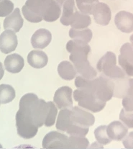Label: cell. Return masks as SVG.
<instances>
[{
    "instance_id": "obj_1",
    "label": "cell",
    "mask_w": 133,
    "mask_h": 149,
    "mask_svg": "<svg viewBox=\"0 0 133 149\" xmlns=\"http://www.w3.org/2000/svg\"><path fill=\"white\" fill-rule=\"evenodd\" d=\"M19 111L29 120L40 127L45 124L49 111L50 103L39 99L33 93L22 96L19 101Z\"/></svg>"
},
{
    "instance_id": "obj_2",
    "label": "cell",
    "mask_w": 133,
    "mask_h": 149,
    "mask_svg": "<svg viewBox=\"0 0 133 149\" xmlns=\"http://www.w3.org/2000/svg\"><path fill=\"white\" fill-rule=\"evenodd\" d=\"M75 85L78 89L88 91L104 102L114 97V82L104 76L93 79H88L78 76L76 78Z\"/></svg>"
},
{
    "instance_id": "obj_3",
    "label": "cell",
    "mask_w": 133,
    "mask_h": 149,
    "mask_svg": "<svg viewBox=\"0 0 133 149\" xmlns=\"http://www.w3.org/2000/svg\"><path fill=\"white\" fill-rule=\"evenodd\" d=\"M98 71L112 79H123L126 74L122 68L117 66V57L113 52L109 51L100 58L96 65Z\"/></svg>"
},
{
    "instance_id": "obj_4",
    "label": "cell",
    "mask_w": 133,
    "mask_h": 149,
    "mask_svg": "<svg viewBox=\"0 0 133 149\" xmlns=\"http://www.w3.org/2000/svg\"><path fill=\"white\" fill-rule=\"evenodd\" d=\"M49 3L50 0H27L22 8V14L30 22H41Z\"/></svg>"
},
{
    "instance_id": "obj_5",
    "label": "cell",
    "mask_w": 133,
    "mask_h": 149,
    "mask_svg": "<svg viewBox=\"0 0 133 149\" xmlns=\"http://www.w3.org/2000/svg\"><path fill=\"white\" fill-rule=\"evenodd\" d=\"M73 97L78 106L92 112H100L106 106V102L101 101L88 91L76 89L73 92Z\"/></svg>"
},
{
    "instance_id": "obj_6",
    "label": "cell",
    "mask_w": 133,
    "mask_h": 149,
    "mask_svg": "<svg viewBox=\"0 0 133 149\" xmlns=\"http://www.w3.org/2000/svg\"><path fill=\"white\" fill-rule=\"evenodd\" d=\"M69 59L73 63L80 76L88 79H93L97 76V72L90 64L87 54H71Z\"/></svg>"
},
{
    "instance_id": "obj_7",
    "label": "cell",
    "mask_w": 133,
    "mask_h": 149,
    "mask_svg": "<svg viewBox=\"0 0 133 149\" xmlns=\"http://www.w3.org/2000/svg\"><path fill=\"white\" fill-rule=\"evenodd\" d=\"M16 127L18 135L24 139L34 138L39 128L34 123L27 119L19 110L16 114Z\"/></svg>"
},
{
    "instance_id": "obj_8",
    "label": "cell",
    "mask_w": 133,
    "mask_h": 149,
    "mask_svg": "<svg viewBox=\"0 0 133 149\" xmlns=\"http://www.w3.org/2000/svg\"><path fill=\"white\" fill-rule=\"evenodd\" d=\"M43 148L69 149V137L57 131L50 132L43 138Z\"/></svg>"
},
{
    "instance_id": "obj_9",
    "label": "cell",
    "mask_w": 133,
    "mask_h": 149,
    "mask_svg": "<svg viewBox=\"0 0 133 149\" xmlns=\"http://www.w3.org/2000/svg\"><path fill=\"white\" fill-rule=\"evenodd\" d=\"M73 90L69 86H61L56 90L54 95L53 101L58 109L73 108Z\"/></svg>"
},
{
    "instance_id": "obj_10",
    "label": "cell",
    "mask_w": 133,
    "mask_h": 149,
    "mask_svg": "<svg viewBox=\"0 0 133 149\" xmlns=\"http://www.w3.org/2000/svg\"><path fill=\"white\" fill-rule=\"evenodd\" d=\"M71 120L72 124L90 127L94 124V116L90 112L84 110L78 107H74L71 112Z\"/></svg>"
},
{
    "instance_id": "obj_11",
    "label": "cell",
    "mask_w": 133,
    "mask_h": 149,
    "mask_svg": "<svg viewBox=\"0 0 133 149\" xmlns=\"http://www.w3.org/2000/svg\"><path fill=\"white\" fill-rule=\"evenodd\" d=\"M18 41L15 32L6 30L0 36V51L4 54H8L15 51Z\"/></svg>"
},
{
    "instance_id": "obj_12",
    "label": "cell",
    "mask_w": 133,
    "mask_h": 149,
    "mask_svg": "<svg viewBox=\"0 0 133 149\" xmlns=\"http://www.w3.org/2000/svg\"><path fill=\"white\" fill-rule=\"evenodd\" d=\"M94 18L98 25L106 26L109 25L112 17V12L109 7L105 3L99 2L94 9Z\"/></svg>"
},
{
    "instance_id": "obj_13",
    "label": "cell",
    "mask_w": 133,
    "mask_h": 149,
    "mask_svg": "<svg viewBox=\"0 0 133 149\" xmlns=\"http://www.w3.org/2000/svg\"><path fill=\"white\" fill-rule=\"evenodd\" d=\"M114 23L122 33H132L133 31V14L126 11L119 12L115 16Z\"/></svg>"
},
{
    "instance_id": "obj_14",
    "label": "cell",
    "mask_w": 133,
    "mask_h": 149,
    "mask_svg": "<svg viewBox=\"0 0 133 149\" xmlns=\"http://www.w3.org/2000/svg\"><path fill=\"white\" fill-rule=\"evenodd\" d=\"M52 40V35L46 29H38L31 38V44L36 49H44Z\"/></svg>"
},
{
    "instance_id": "obj_15",
    "label": "cell",
    "mask_w": 133,
    "mask_h": 149,
    "mask_svg": "<svg viewBox=\"0 0 133 149\" xmlns=\"http://www.w3.org/2000/svg\"><path fill=\"white\" fill-rule=\"evenodd\" d=\"M24 20L19 8H16L10 15L4 19L3 26L5 30H11L18 33L23 26Z\"/></svg>"
},
{
    "instance_id": "obj_16",
    "label": "cell",
    "mask_w": 133,
    "mask_h": 149,
    "mask_svg": "<svg viewBox=\"0 0 133 149\" xmlns=\"http://www.w3.org/2000/svg\"><path fill=\"white\" fill-rule=\"evenodd\" d=\"M108 136L114 141H122L128 133V127L120 121H114L107 127Z\"/></svg>"
},
{
    "instance_id": "obj_17",
    "label": "cell",
    "mask_w": 133,
    "mask_h": 149,
    "mask_svg": "<svg viewBox=\"0 0 133 149\" xmlns=\"http://www.w3.org/2000/svg\"><path fill=\"white\" fill-rule=\"evenodd\" d=\"M4 67L8 72L17 74L20 72L25 65L24 58L19 54L9 55L4 60Z\"/></svg>"
},
{
    "instance_id": "obj_18",
    "label": "cell",
    "mask_w": 133,
    "mask_h": 149,
    "mask_svg": "<svg viewBox=\"0 0 133 149\" xmlns=\"http://www.w3.org/2000/svg\"><path fill=\"white\" fill-rule=\"evenodd\" d=\"M48 58L43 51L34 50L30 51L28 56V63L35 68H43L47 65Z\"/></svg>"
},
{
    "instance_id": "obj_19",
    "label": "cell",
    "mask_w": 133,
    "mask_h": 149,
    "mask_svg": "<svg viewBox=\"0 0 133 149\" xmlns=\"http://www.w3.org/2000/svg\"><path fill=\"white\" fill-rule=\"evenodd\" d=\"M58 72L63 79L67 81L73 79L77 75V71L75 66L70 61H67L60 62L58 66Z\"/></svg>"
},
{
    "instance_id": "obj_20",
    "label": "cell",
    "mask_w": 133,
    "mask_h": 149,
    "mask_svg": "<svg viewBox=\"0 0 133 149\" xmlns=\"http://www.w3.org/2000/svg\"><path fill=\"white\" fill-rule=\"evenodd\" d=\"M62 7H63V11L60 17V22L63 25L69 26L71 25L74 14L76 11L75 7V1L74 0H68L63 4Z\"/></svg>"
},
{
    "instance_id": "obj_21",
    "label": "cell",
    "mask_w": 133,
    "mask_h": 149,
    "mask_svg": "<svg viewBox=\"0 0 133 149\" xmlns=\"http://www.w3.org/2000/svg\"><path fill=\"white\" fill-rule=\"evenodd\" d=\"M66 50L71 54H87L91 52V48L88 43L81 40H69L66 44Z\"/></svg>"
},
{
    "instance_id": "obj_22",
    "label": "cell",
    "mask_w": 133,
    "mask_h": 149,
    "mask_svg": "<svg viewBox=\"0 0 133 149\" xmlns=\"http://www.w3.org/2000/svg\"><path fill=\"white\" fill-rule=\"evenodd\" d=\"M61 7L55 0H50V3L43 15V19L46 22H55L60 17Z\"/></svg>"
},
{
    "instance_id": "obj_23",
    "label": "cell",
    "mask_w": 133,
    "mask_h": 149,
    "mask_svg": "<svg viewBox=\"0 0 133 149\" xmlns=\"http://www.w3.org/2000/svg\"><path fill=\"white\" fill-rule=\"evenodd\" d=\"M71 109H60L56 122L57 130L61 132H66L68 128L71 125Z\"/></svg>"
},
{
    "instance_id": "obj_24",
    "label": "cell",
    "mask_w": 133,
    "mask_h": 149,
    "mask_svg": "<svg viewBox=\"0 0 133 149\" xmlns=\"http://www.w3.org/2000/svg\"><path fill=\"white\" fill-rule=\"evenodd\" d=\"M91 24V19L89 15L81 13V12L76 11L73 19H72L71 26L74 29L87 28Z\"/></svg>"
},
{
    "instance_id": "obj_25",
    "label": "cell",
    "mask_w": 133,
    "mask_h": 149,
    "mask_svg": "<svg viewBox=\"0 0 133 149\" xmlns=\"http://www.w3.org/2000/svg\"><path fill=\"white\" fill-rule=\"evenodd\" d=\"M92 31L89 28L74 29L71 28L69 30V36L73 40H81L88 43L92 38Z\"/></svg>"
},
{
    "instance_id": "obj_26",
    "label": "cell",
    "mask_w": 133,
    "mask_h": 149,
    "mask_svg": "<svg viewBox=\"0 0 133 149\" xmlns=\"http://www.w3.org/2000/svg\"><path fill=\"white\" fill-rule=\"evenodd\" d=\"M15 90L14 88L9 84L0 85V103L7 104L15 98Z\"/></svg>"
},
{
    "instance_id": "obj_27",
    "label": "cell",
    "mask_w": 133,
    "mask_h": 149,
    "mask_svg": "<svg viewBox=\"0 0 133 149\" xmlns=\"http://www.w3.org/2000/svg\"><path fill=\"white\" fill-rule=\"evenodd\" d=\"M77 7L81 13L92 15L95 6L99 2V0H76Z\"/></svg>"
},
{
    "instance_id": "obj_28",
    "label": "cell",
    "mask_w": 133,
    "mask_h": 149,
    "mask_svg": "<svg viewBox=\"0 0 133 149\" xmlns=\"http://www.w3.org/2000/svg\"><path fill=\"white\" fill-rule=\"evenodd\" d=\"M89 145V142L85 136H70L69 137V149L87 148Z\"/></svg>"
},
{
    "instance_id": "obj_29",
    "label": "cell",
    "mask_w": 133,
    "mask_h": 149,
    "mask_svg": "<svg viewBox=\"0 0 133 149\" xmlns=\"http://www.w3.org/2000/svg\"><path fill=\"white\" fill-rule=\"evenodd\" d=\"M107 125H100L94 130V136L96 141L100 144L107 145L112 142V140L108 136L107 132Z\"/></svg>"
},
{
    "instance_id": "obj_30",
    "label": "cell",
    "mask_w": 133,
    "mask_h": 149,
    "mask_svg": "<svg viewBox=\"0 0 133 149\" xmlns=\"http://www.w3.org/2000/svg\"><path fill=\"white\" fill-rule=\"evenodd\" d=\"M120 56L129 63L133 64V45L132 43L126 42L120 48Z\"/></svg>"
},
{
    "instance_id": "obj_31",
    "label": "cell",
    "mask_w": 133,
    "mask_h": 149,
    "mask_svg": "<svg viewBox=\"0 0 133 149\" xmlns=\"http://www.w3.org/2000/svg\"><path fill=\"white\" fill-rule=\"evenodd\" d=\"M50 107L49 111L48 113L46 121H45L44 125L46 127H51L55 123V118H56L57 113H58V109L55 107V104L53 102H49Z\"/></svg>"
},
{
    "instance_id": "obj_32",
    "label": "cell",
    "mask_w": 133,
    "mask_h": 149,
    "mask_svg": "<svg viewBox=\"0 0 133 149\" xmlns=\"http://www.w3.org/2000/svg\"><path fill=\"white\" fill-rule=\"evenodd\" d=\"M14 10V4L10 0L0 1V17L10 15Z\"/></svg>"
},
{
    "instance_id": "obj_33",
    "label": "cell",
    "mask_w": 133,
    "mask_h": 149,
    "mask_svg": "<svg viewBox=\"0 0 133 149\" xmlns=\"http://www.w3.org/2000/svg\"><path fill=\"white\" fill-rule=\"evenodd\" d=\"M119 119L128 128H133V112H128L122 109L119 115Z\"/></svg>"
},
{
    "instance_id": "obj_34",
    "label": "cell",
    "mask_w": 133,
    "mask_h": 149,
    "mask_svg": "<svg viewBox=\"0 0 133 149\" xmlns=\"http://www.w3.org/2000/svg\"><path fill=\"white\" fill-rule=\"evenodd\" d=\"M119 64L127 75L133 77V64L125 61L120 55L119 56Z\"/></svg>"
},
{
    "instance_id": "obj_35",
    "label": "cell",
    "mask_w": 133,
    "mask_h": 149,
    "mask_svg": "<svg viewBox=\"0 0 133 149\" xmlns=\"http://www.w3.org/2000/svg\"><path fill=\"white\" fill-rule=\"evenodd\" d=\"M122 106L128 112H133V96L125 95L122 100Z\"/></svg>"
},
{
    "instance_id": "obj_36",
    "label": "cell",
    "mask_w": 133,
    "mask_h": 149,
    "mask_svg": "<svg viewBox=\"0 0 133 149\" xmlns=\"http://www.w3.org/2000/svg\"><path fill=\"white\" fill-rule=\"evenodd\" d=\"M122 143L125 148L133 149V132H130L122 139Z\"/></svg>"
},
{
    "instance_id": "obj_37",
    "label": "cell",
    "mask_w": 133,
    "mask_h": 149,
    "mask_svg": "<svg viewBox=\"0 0 133 149\" xmlns=\"http://www.w3.org/2000/svg\"><path fill=\"white\" fill-rule=\"evenodd\" d=\"M126 95L133 96V79H128V86L126 92Z\"/></svg>"
},
{
    "instance_id": "obj_38",
    "label": "cell",
    "mask_w": 133,
    "mask_h": 149,
    "mask_svg": "<svg viewBox=\"0 0 133 149\" xmlns=\"http://www.w3.org/2000/svg\"><path fill=\"white\" fill-rule=\"evenodd\" d=\"M4 67H3L2 63L0 62V80H1V79H2V77H4Z\"/></svg>"
},
{
    "instance_id": "obj_39",
    "label": "cell",
    "mask_w": 133,
    "mask_h": 149,
    "mask_svg": "<svg viewBox=\"0 0 133 149\" xmlns=\"http://www.w3.org/2000/svg\"><path fill=\"white\" fill-rule=\"evenodd\" d=\"M55 1L58 3V4L60 6V7H63V4H64L66 1H68V0H55Z\"/></svg>"
},
{
    "instance_id": "obj_40",
    "label": "cell",
    "mask_w": 133,
    "mask_h": 149,
    "mask_svg": "<svg viewBox=\"0 0 133 149\" xmlns=\"http://www.w3.org/2000/svg\"><path fill=\"white\" fill-rule=\"evenodd\" d=\"M130 40L131 43H132V45H133V35H132V36H130Z\"/></svg>"
},
{
    "instance_id": "obj_41",
    "label": "cell",
    "mask_w": 133,
    "mask_h": 149,
    "mask_svg": "<svg viewBox=\"0 0 133 149\" xmlns=\"http://www.w3.org/2000/svg\"><path fill=\"white\" fill-rule=\"evenodd\" d=\"M0 148H2V146H1V144H0Z\"/></svg>"
},
{
    "instance_id": "obj_42",
    "label": "cell",
    "mask_w": 133,
    "mask_h": 149,
    "mask_svg": "<svg viewBox=\"0 0 133 149\" xmlns=\"http://www.w3.org/2000/svg\"><path fill=\"white\" fill-rule=\"evenodd\" d=\"M0 1H1V0H0Z\"/></svg>"
}]
</instances>
